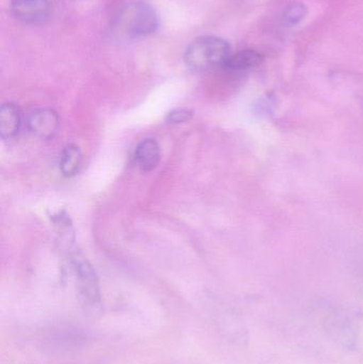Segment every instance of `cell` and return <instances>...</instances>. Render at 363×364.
<instances>
[{"instance_id":"8fae6325","label":"cell","mask_w":363,"mask_h":364,"mask_svg":"<svg viewBox=\"0 0 363 364\" xmlns=\"http://www.w3.org/2000/svg\"><path fill=\"white\" fill-rule=\"evenodd\" d=\"M193 117V112L187 109H178V110L172 111L166 117V122L170 124H183L187 123Z\"/></svg>"},{"instance_id":"3957f363","label":"cell","mask_w":363,"mask_h":364,"mask_svg":"<svg viewBox=\"0 0 363 364\" xmlns=\"http://www.w3.org/2000/svg\"><path fill=\"white\" fill-rule=\"evenodd\" d=\"M77 282H78L79 292L82 301L89 308L97 307L100 303V291L98 286L97 276L93 267L85 258L77 256L72 260Z\"/></svg>"},{"instance_id":"9c48e42d","label":"cell","mask_w":363,"mask_h":364,"mask_svg":"<svg viewBox=\"0 0 363 364\" xmlns=\"http://www.w3.org/2000/svg\"><path fill=\"white\" fill-rule=\"evenodd\" d=\"M82 164V154L77 145L70 144L62 151L60 171L65 177H72L79 172Z\"/></svg>"},{"instance_id":"52a82bcc","label":"cell","mask_w":363,"mask_h":364,"mask_svg":"<svg viewBox=\"0 0 363 364\" xmlns=\"http://www.w3.org/2000/svg\"><path fill=\"white\" fill-rule=\"evenodd\" d=\"M21 126V113L18 107L6 102L0 109V134L4 140H11L18 134Z\"/></svg>"},{"instance_id":"30bf717a","label":"cell","mask_w":363,"mask_h":364,"mask_svg":"<svg viewBox=\"0 0 363 364\" xmlns=\"http://www.w3.org/2000/svg\"><path fill=\"white\" fill-rule=\"evenodd\" d=\"M308 14V8L303 2L289 4L283 12V23L287 26H296L304 21Z\"/></svg>"},{"instance_id":"5b68a950","label":"cell","mask_w":363,"mask_h":364,"mask_svg":"<svg viewBox=\"0 0 363 364\" xmlns=\"http://www.w3.org/2000/svg\"><path fill=\"white\" fill-rule=\"evenodd\" d=\"M60 119L57 112L51 109H38L28 117V127L38 138H53L59 128Z\"/></svg>"},{"instance_id":"ba28073f","label":"cell","mask_w":363,"mask_h":364,"mask_svg":"<svg viewBox=\"0 0 363 364\" xmlns=\"http://www.w3.org/2000/svg\"><path fill=\"white\" fill-rule=\"evenodd\" d=\"M264 61V55L254 49H244L232 53L223 68L232 70H244L256 68Z\"/></svg>"},{"instance_id":"8992f818","label":"cell","mask_w":363,"mask_h":364,"mask_svg":"<svg viewBox=\"0 0 363 364\" xmlns=\"http://www.w3.org/2000/svg\"><path fill=\"white\" fill-rule=\"evenodd\" d=\"M161 158V151L157 141L146 139L136 146L134 159L143 172H151L157 168Z\"/></svg>"},{"instance_id":"277c9868","label":"cell","mask_w":363,"mask_h":364,"mask_svg":"<svg viewBox=\"0 0 363 364\" xmlns=\"http://www.w3.org/2000/svg\"><path fill=\"white\" fill-rule=\"evenodd\" d=\"M50 10V0H11L13 16L26 25L44 23Z\"/></svg>"},{"instance_id":"7a4b0ae2","label":"cell","mask_w":363,"mask_h":364,"mask_svg":"<svg viewBox=\"0 0 363 364\" xmlns=\"http://www.w3.org/2000/svg\"><path fill=\"white\" fill-rule=\"evenodd\" d=\"M230 55L232 48L227 41L219 36H200L188 46L185 61L191 70L202 72L225 65Z\"/></svg>"},{"instance_id":"6da1fadb","label":"cell","mask_w":363,"mask_h":364,"mask_svg":"<svg viewBox=\"0 0 363 364\" xmlns=\"http://www.w3.org/2000/svg\"><path fill=\"white\" fill-rule=\"evenodd\" d=\"M158 27L159 18L155 9L142 0L124 6L115 21L117 33L127 38H145L155 33Z\"/></svg>"}]
</instances>
